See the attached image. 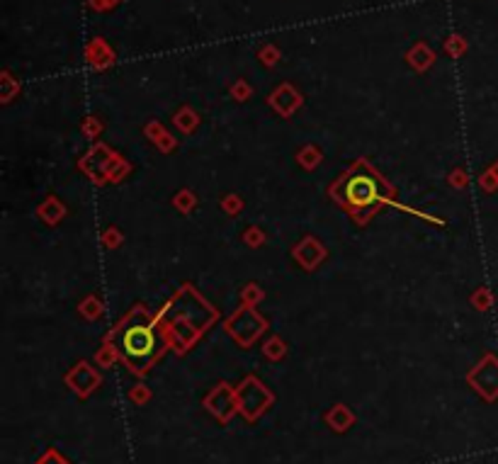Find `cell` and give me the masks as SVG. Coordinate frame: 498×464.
<instances>
[{"mask_svg":"<svg viewBox=\"0 0 498 464\" xmlns=\"http://www.w3.org/2000/svg\"><path fill=\"white\" fill-rule=\"evenodd\" d=\"M124 345L127 350H129L131 355H146L151 348H154V335L149 333V330L144 328H136V330H129L124 338Z\"/></svg>","mask_w":498,"mask_h":464,"instance_id":"obj_1","label":"cell"}]
</instances>
